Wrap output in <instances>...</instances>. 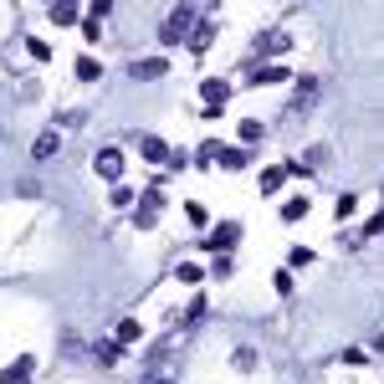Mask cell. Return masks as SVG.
Returning a JSON list of instances; mask_svg holds the SVG:
<instances>
[{
    "label": "cell",
    "instance_id": "cell-16",
    "mask_svg": "<svg viewBox=\"0 0 384 384\" xmlns=\"http://www.w3.org/2000/svg\"><path fill=\"white\" fill-rule=\"evenodd\" d=\"M51 21H57V26H77V6H72V0H62V6H51Z\"/></svg>",
    "mask_w": 384,
    "mask_h": 384
},
{
    "label": "cell",
    "instance_id": "cell-28",
    "mask_svg": "<svg viewBox=\"0 0 384 384\" xmlns=\"http://www.w3.org/2000/svg\"><path fill=\"white\" fill-rule=\"evenodd\" d=\"M143 384H175V379H169V374H149V379H143Z\"/></svg>",
    "mask_w": 384,
    "mask_h": 384
},
{
    "label": "cell",
    "instance_id": "cell-25",
    "mask_svg": "<svg viewBox=\"0 0 384 384\" xmlns=\"http://www.w3.org/2000/svg\"><path fill=\"white\" fill-rule=\"evenodd\" d=\"M26 46H31V57H36V62H46V57H51V46H46V42H36V36H26Z\"/></svg>",
    "mask_w": 384,
    "mask_h": 384
},
{
    "label": "cell",
    "instance_id": "cell-8",
    "mask_svg": "<svg viewBox=\"0 0 384 384\" xmlns=\"http://www.w3.org/2000/svg\"><path fill=\"white\" fill-rule=\"evenodd\" d=\"M287 46H293V42H287L282 31H272V36H261V42H256V57H282Z\"/></svg>",
    "mask_w": 384,
    "mask_h": 384
},
{
    "label": "cell",
    "instance_id": "cell-18",
    "mask_svg": "<svg viewBox=\"0 0 384 384\" xmlns=\"http://www.w3.org/2000/svg\"><path fill=\"white\" fill-rule=\"evenodd\" d=\"M57 143H62L57 134H42V139H36V149H31V154H36V159H51V154H57Z\"/></svg>",
    "mask_w": 384,
    "mask_h": 384
},
{
    "label": "cell",
    "instance_id": "cell-20",
    "mask_svg": "<svg viewBox=\"0 0 384 384\" xmlns=\"http://www.w3.org/2000/svg\"><path fill=\"white\" fill-rule=\"evenodd\" d=\"M210 36H216L210 26H195V36H190V51H195V57H200V51L210 46Z\"/></svg>",
    "mask_w": 384,
    "mask_h": 384
},
{
    "label": "cell",
    "instance_id": "cell-3",
    "mask_svg": "<svg viewBox=\"0 0 384 384\" xmlns=\"http://www.w3.org/2000/svg\"><path fill=\"white\" fill-rule=\"evenodd\" d=\"M36 379V359L31 354H21V359H10L6 369H0V384H31Z\"/></svg>",
    "mask_w": 384,
    "mask_h": 384
},
{
    "label": "cell",
    "instance_id": "cell-1",
    "mask_svg": "<svg viewBox=\"0 0 384 384\" xmlns=\"http://www.w3.org/2000/svg\"><path fill=\"white\" fill-rule=\"evenodd\" d=\"M190 26H195V10L190 6H175V10H169V21H164V31H159V42H164V46H184Z\"/></svg>",
    "mask_w": 384,
    "mask_h": 384
},
{
    "label": "cell",
    "instance_id": "cell-10",
    "mask_svg": "<svg viewBox=\"0 0 384 384\" xmlns=\"http://www.w3.org/2000/svg\"><path fill=\"white\" fill-rule=\"evenodd\" d=\"M287 184V164H272V169H261V195H277Z\"/></svg>",
    "mask_w": 384,
    "mask_h": 384
},
{
    "label": "cell",
    "instance_id": "cell-22",
    "mask_svg": "<svg viewBox=\"0 0 384 384\" xmlns=\"http://www.w3.org/2000/svg\"><path fill=\"white\" fill-rule=\"evenodd\" d=\"M231 364L241 369V374H246V369H256V349H236V354H231Z\"/></svg>",
    "mask_w": 384,
    "mask_h": 384
},
{
    "label": "cell",
    "instance_id": "cell-21",
    "mask_svg": "<svg viewBox=\"0 0 384 384\" xmlns=\"http://www.w3.org/2000/svg\"><path fill=\"white\" fill-rule=\"evenodd\" d=\"M77 77H82V82H98V77H103V67H98L92 57H82V62H77Z\"/></svg>",
    "mask_w": 384,
    "mask_h": 384
},
{
    "label": "cell",
    "instance_id": "cell-17",
    "mask_svg": "<svg viewBox=\"0 0 384 384\" xmlns=\"http://www.w3.org/2000/svg\"><path fill=\"white\" fill-rule=\"evenodd\" d=\"M308 216V200H302V195H293V200L282 205V220H302Z\"/></svg>",
    "mask_w": 384,
    "mask_h": 384
},
{
    "label": "cell",
    "instance_id": "cell-13",
    "mask_svg": "<svg viewBox=\"0 0 384 384\" xmlns=\"http://www.w3.org/2000/svg\"><path fill=\"white\" fill-rule=\"evenodd\" d=\"M175 277H180L184 287H200V282H205V272L195 267V261H180V272H175Z\"/></svg>",
    "mask_w": 384,
    "mask_h": 384
},
{
    "label": "cell",
    "instance_id": "cell-14",
    "mask_svg": "<svg viewBox=\"0 0 384 384\" xmlns=\"http://www.w3.org/2000/svg\"><path fill=\"white\" fill-rule=\"evenodd\" d=\"M92 354H98V364H118V359H123V349H118L113 338H103V343H98Z\"/></svg>",
    "mask_w": 384,
    "mask_h": 384
},
{
    "label": "cell",
    "instance_id": "cell-11",
    "mask_svg": "<svg viewBox=\"0 0 384 384\" xmlns=\"http://www.w3.org/2000/svg\"><path fill=\"white\" fill-rule=\"evenodd\" d=\"M272 82H287V72L282 67H256L251 72V87H272Z\"/></svg>",
    "mask_w": 384,
    "mask_h": 384
},
{
    "label": "cell",
    "instance_id": "cell-27",
    "mask_svg": "<svg viewBox=\"0 0 384 384\" xmlns=\"http://www.w3.org/2000/svg\"><path fill=\"white\" fill-rule=\"evenodd\" d=\"M220 149H226V143H220V139H205V143H200V159H216Z\"/></svg>",
    "mask_w": 384,
    "mask_h": 384
},
{
    "label": "cell",
    "instance_id": "cell-12",
    "mask_svg": "<svg viewBox=\"0 0 384 384\" xmlns=\"http://www.w3.org/2000/svg\"><path fill=\"white\" fill-rule=\"evenodd\" d=\"M216 159H220V169H231V175H236V169H246V149H220Z\"/></svg>",
    "mask_w": 384,
    "mask_h": 384
},
{
    "label": "cell",
    "instance_id": "cell-6",
    "mask_svg": "<svg viewBox=\"0 0 384 384\" xmlns=\"http://www.w3.org/2000/svg\"><path fill=\"white\" fill-rule=\"evenodd\" d=\"M200 92H205V108H220V103L231 98V82H220V77H205Z\"/></svg>",
    "mask_w": 384,
    "mask_h": 384
},
{
    "label": "cell",
    "instance_id": "cell-7",
    "mask_svg": "<svg viewBox=\"0 0 384 384\" xmlns=\"http://www.w3.org/2000/svg\"><path fill=\"white\" fill-rule=\"evenodd\" d=\"M139 149H143V159H149V164H169V143H164V139L143 134V139H139Z\"/></svg>",
    "mask_w": 384,
    "mask_h": 384
},
{
    "label": "cell",
    "instance_id": "cell-2",
    "mask_svg": "<svg viewBox=\"0 0 384 384\" xmlns=\"http://www.w3.org/2000/svg\"><path fill=\"white\" fill-rule=\"evenodd\" d=\"M236 241H241V226H236V220H220V226L210 231V241H205V246L216 251V256H231V246H236Z\"/></svg>",
    "mask_w": 384,
    "mask_h": 384
},
{
    "label": "cell",
    "instance_id": "cell-5",
    "mask_svg": "<svg viewBox=\"0 0 384 384\" xmlns=\"http://www.w3.org/2000/svg\"><path fill=\"white\" fill-rule=\"evenodd\" d=\"M134 226H139V231H154V226H159V195H154V190L139 200V210H134Z\"/></svg>",
    "mask_w": 384,
    "mask_h": 384
},
{
    "label": "cell",
    "instance_id": "cell-26",
    "mask_svg": "<svg viewBox=\"0 0 384 384\" xmlns=\"http://www.w3.org/2000/svg\"><path fill=\"white\" fill-rule=\"evenodd\" d=\"M293 267H313V246H293Z\"/></svg>",
    "mask_w": 384,
    "mask_h": 384
},
{
    "label": "cell",
    "instance_id": "cell-23",
    "mask_svg": "<svg viewBox=\"0 0 384 384\" xmlns=\"http://www.w3.org/2000/svg\"><path fill=\"white\" fill-rule=\"evenodd\" d=\"M354 205H359V200H354V195H338V205H333V216H338V220H349V216H354Z\"/></svg>",
    "mask_w": 384,
    "mask_h": 384
},
{
    "label": "cell",
    "instance_id": "cell-4",
    "mask_svg": "<svg viewBox=\"0 0 384 384\" xmlns=\"http://www.w3.org/2000/svg\"><path fill=\"white\" fill-rule=\"evenodd\" d=\"M92 169H98L103 180H118V175H123V154H118V149H98V154H92Z\"/></svg>",
    "mask_w": 384,
    "mask_h": 384
},
{
    "label": "cell",
    "instance_id": "cell-24",
    "mask_svg": "<svg viewBox=\"0 0 384 384\" xmlns=\"http://www.w3.org/2000/svg\"><path fill=\"white\" fill-rule=\"evenodd\" d=\"M134 72H139V77H164V62H159V57H154V62H139Z\"/></svg>",
    "mask_w": 384,
    "mask_h": 384
},
{
    "label": "cell",
    "instance_id": "cell-15",
    "mask_svg": "<svg viewBox=\"0 0 384 384\" xmlns=\"http://www.w3.org/2000/svg\"><path fill=\"white\" fill-rule=\"evenodd\" d=\"M261 134H267V123H261V118H241V143H256Z\"/></svg>",
    "mask_w": 384,
    "mask_h": 384
},
{
    "label": "cell",
    "instance_id": "cell-9",
    "mask_svg": "<svg viewBox=\"0 0 384 384\" xmlns=\"http://www.w3.org/2000/svg\"><path fill=\"white\" fill-rule=\"evenodd\" d=\"M139 338H143V323H139V317H123V323H118V338H113V343H118V349H128V343H139Z\"/></svg>",
    "mask_w": 384,
    "mask_h": 384
},
{
    "label": "cell",
    "instance_id": "cell-19",
    "mask_svg": "<svg viewBox=\"0 0 384 384\" xmlns=\"http://www.w3.org/2000/svg\"><path fill=\"white\" fill-rule=\"evenodd\" d=\"M184 216H190V226H210V210H205L200 200H190V205H184Z\"/></svg>",
    "mask_w": 384,
    "mask_h": 384
}]
</instances>
